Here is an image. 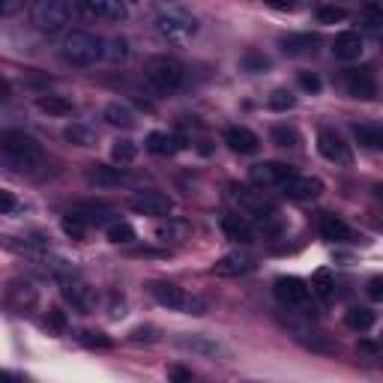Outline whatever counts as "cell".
<instances>
[{
	"label": "cell",
	"instance_id": "1",
	"mask_svg": "<svg viewBox=\"0 0 383 383\" xmlns=\"http://www.w3.org/2000/svg\"><path fill=\"white\" fill-rule=\"evenodd\" d=\"M153 12H156L159 36L168 40L171 45H186L198 33V18L192 16L183 0H156Z\"/></svg>",
	"mask_w": 383,
	"mask_h": 383
},
{
	"label": "cell",
	"instance_id": "2",
	"mask_svg": "<svg viewBox=\"0 0 383 383\" xmlns=\"http://www.w3.org/2000/svg\"><path fill=\"white\" fill-rule=\"evenodd\" d=\"M0 150H4V159L18 171H33L42 165V147L33 135L21 132V129H6L0 135Z\"/></svg>",
	"mask_w": 383,
	"mask_h": 383
},
{
	"label": "cell",
	"instance_id": "3",
	"mask_svg": "<svg viewBox=\"0 0 383 383\" xmlns=\"http://www.w3.org/2000/svg\"><path fill=\"white\" fill-rule=\"evenodd\" d=\"M81 6H84V0H40L33 6L30 18L40 33H57L78 16Z\"/></svg>",
	"mask_w": 383,
	"mask_h": 383
},
{
	"label": "cell",
	"instance_id": "4",
	"mask_svg": "<svg viewBox=\"0 0 383 383\" xmlns=\"http://www.w3.org/2000/svg\"><path fill=\"white\" fill-rule=\"evenodd\" d=\"M63 57H66L72 66H93L96 60L105 57V42H102L96 33L72 30L66 40H63Z\"/></svg>",
	"mask_w": 383,
	"mask_h": 383
},
{
	"label": "cell",
	"instance_id": "5",
	"mask_svg": "<svg viewBox=\"0 0 383 383\" xmlns=\"http://www.w3.org/2000/svg\"><path fill=\"white\" fill-rule=\"evenodd\" d=\"M144 78L156 93H174L183 87V66L174 57H150L144 66Z\"/></svg>",
	"mask_w": 383,
	"mask_h": 383
},
{
	"label": "cell",
	"instance_id": "6",
	"mask_svg": "<svg viewBox=\"0 0 383 383\" xmlns=\"http://www.w3.org/2000/svg\"><path fill=\"white\" fill-rule=\"evenodd\" d=\"M60 290H63V300H66L75 312H81V314L93 312V305H96V293H93V288L87 285L81 276H75V273L63 276V278H60Z\"/></svg>",
	"mask_w": 383,
	"mask_h": 383
},
{
	"label": "cell",
	"instance_id": "7",
	"mask_svg": "<svg viewBox=\"0 0 383 383\" xmlns=\"http://www.w3.org/2000/svg\"><path fill=\"white\" fill-rule=\"evenodd\" d=\"M273 293L278 302L288 305V309H302V305H309L312 288L297 276H278L273 282Z\"/></svg>",
	"mask_w": 383,
	"mask_h": 383
},
{
	"label": "cell",
	"instance_id": "8",
	"mask_svg": "<svg viewBox=\"0 0 383 383\" xmlns=\"http://www.w3.org/2000/svg\"><path fill=\"white\" fill-rule=\"evenodd\" d=\"M177 344H180L183 350L195 353V356H204V360H213V363H225L228 356H231L222 341H216L213 336H201V333L180 336V338H177Z\"/></svg>",
	"mask_w": 383,
	"mask_h": 383
},
{
	"label": "cell",
	"instance_id": "9",
	"mask_svg": "<svg viewBox=\"0 0 383 383\" xmlns=\"http://www.w3.org/2000/svg\"><path fill=\"white\" fill-rule=\"evenodd\" d=\"M249 177H252V183L261 189H282L288 177H293V168L285 162H258L249 171Z\"/></svg>",
	"mask_w": 383,
	"mask_h": 383
},
{
	"label": "cell",
	"instance_id": "10",
	"mask_svg": "<svg viewBox=\"0 0 383 383\" xmlns=\"http://www.w3.org/2000/svg\"><path fill=\"white\" fill-rule=\"evenodd\" d=\"M317 150L326 162H336V165H350L353 156H350V147L344 144V138L336 132V129H321L317 132Z\"/></svg>",
	"mask_w": 383,
	"mask_h": 383
},
{
	"label": "cell",
	"instance_id": "11",
	"mask_svg": "<svg viewBox=\"0 0 383 383\" xmlns=\"http://www.w3.org/2000/svg\"><path fill=\"white\" fill-rule=\"evenodd\" d=\"M129 207L138 216H156V219H165V216H171L174 201L168 195H162V192H141V195H135L129 201Z\"/></svg>",
	"mask_w": 383,
	"mask_h": 383
},
{
	"label": "cell",
	"instance_id": "12",
	"mask_svg": "<svg viewBox=\"0 0 383 383\" xmlns=\"http://www.w3.org/2000/svg\"><path fill=\"white\" fill-rule=\"evenodd\" d=\"M282 192L290 198V201H314L324 195V183L317 180V177H300L293 174L282 183Z\"/></svg>",
	"mask_w": 383,
	"mask_h": 383
},
{
	"label": "cell",
	"instance_id": "13",
	"mask_svg": "<svg viewBox=\"0 0 383 383\" xmlns=\"http://www.w3.org/2000/svg\"><path fill=\"white\" fill-rule=\"evenodd\" d=\"M222 138L234 153H240V156H254V153L261 150V138L252 129H246V126H228Z\"/></svg>",
	"mask_w": 383,
	"mask_h": 383
},
{
	"label": "cell",
	"instance_id": "14",
	"mask_svg": "<svg viewBox=\"0 0 383 383\" xmlns=\"http://www.w3.org/2000/svg\"><path fill=\"white\" fill-rule=\"evenodd\" d=\"M321 45V36L317 33H288L278 36V48L285 51L288 57H309Z\"/></svg>",
	"mask_w": 383,
	"mask_h": 383
},
{
	"label": "cell",
	"instance_id": "15",
	"mask_svg": "<svg viewBox=\"0 0 383 383\" xmlns=\"http://www.w3.org/2000/svg\"><path fill=\"white\" fill-rule=\"evenodd\" d=\"M344 90L353 99H375L377 96V81L368 69H350L344 75Z\"/></svg>",
	"mask_w": 383,
	"mask_h": 383
},
{
	"label": "cell",
	"instance_id": "16",
	"mask_svg": "<svg viewBox=\"0 0 383 383\" xmlns=\"http://www.w3.org/2000/svg\"><path fill=\"white\" fill-rule=\"evenodd\" d=\"M333 57L341 60V63L360 60L363 57V36L356 30H341L333 40Z\"/></svg>",
	"mask_w": 383,
	"mask_h": 383
},
{
	"label": "cell",
	"instance_id": "17",
	"mask_svg": "<svg viewBox=\"0 0 383 383\" xmlns=\"http://www.w3.org/2000/svg\"><path fill=\"white\" fill-rule=\"evenodd\" d=\"M252 270H254V258L246 252H231V254H225V258H219L213 264L216 276H246Z\"/></svg>",
	"mask_w": 383,
	"mask_h": 383
},
{
	"label": "cell",
	"instance_id": "18",
	"mask_svg": "<svg viewBox=\"0 0 383 383\" xmlns=\"http://www.w3.org/2000/svg\"><path fill=\"white\" fill-rule=\"evenodd\" d=\"M150 293L153 300H156L159 305H165V309H174V312H183L186 309V293L183 288H177L171 282H150Z\"/></svg>",
	"mask_w": 383,
	"mask_h": 383
},
{
	"label": "cell",
	"instance_id": "19",
	"mask_svg": "<svg viewBox=\"0 0 383 383\" xmlns=\"http://www.w3.org/2000/svg\"><path fill=\"white\" fill-rule=\"evenodd\" d=\"M87 180L99 189H117V186H126L129 183V174L123 168H111V165H90L87 171Z\"/></svg>",
	"mask_w": 383,
	"mask_h": 383
},
{
	"label": "cell",
	"instance_id": "20",
	"mask_svg": "<svg viewBox=\"0 0 383 383\" xmlns=\"http://www.w3.org/2000/svg\"><path fill=\"white\" fill-rule=\"evenodd\" d=\"M84 9L105 21H123L129 16V4H123V0H84Z\"/></svg>",
	"mask_w": 383,
	"mask_h": 383
},
{
	"label": "cell",
	"instance_id": "21",
	"mask_svg": "<svg viewBox=\"0 0 383 383\" xmlns=\"http://www.w3.org/2000/svg\"><path fill=\"white\" fill-rule=\"evenodd\" d=\"M231 198L240 204L242 210H246L252 219H258L261 213H266V210H273V204L270 201H264L261 195H254L252 189H246V186H231Z\"/></svg>",
	"mask_w": 383,
	"mask_h": 383
},
{
	"label": "cell",
	"instance_id": "22",
	"mask_svg": "<svg viewBox=\"0 0 383 383\" xmlns=\"http://www.w3.org/2000/svg\"><path fill=\"white\" fill-rule=\"evenodd\" d=\"M219 225H222L225 237H228V240H234V242H252V237H254L252 225L242 219V216H237V213H225L222 219H219Z\"/></svg>",
	"mask_w": 383,
	"mask_h": 383
},
{
	"label": "cell",
	"instance_id": "23",
	"mask_svg": "<svg viewBox=\"0 0 383 383\" xmlns=\"http://www.w3.org/2000/svg\"><path fill=\"white\" fill-rule=\"evenodd\" d=\"M6 300H9V305L16 312H28V309H33V305H36V288L30 282H12Z\"/></svg>",
	"mask_w": 383,
	"mask_h": 383
},
{
	"label": "cell",
	"instance_id": "24",
	"mask_svg": "<svg viewBox=\"0 0 383 383\" xmlns=\"http://www.w3.org/2000/svg\"><path fill=\"white\" fill-rule=\"evenodd\" d=\"M321 237L329 240V242H348V240H353V231L338 219V216H324L321 219Z\"/></svg>",
	"mask_w": 383,
	"mask_h": 383
},
{
	"label": "cell",
	"instance_id": "25",
	"mask_svg": "<svg viewBox=\"0 0 383 383\" xmlns=\"http://www.w3.org/2000/svg\"><path fill=\"white\" fill-rule=\"evenodd\" d=\"M180 147L183 144L177 141L174 135H168V132H150L147 135V150L153 153V156H174Z\"/></svg>",
	"mask_w": 383,
	"mask_h": 383
},
{
	"label": "cell",
	"instance_id": "26",
	"mask_svg": "<svg viewBox=\"0 0 383 383\" xmlns=\"http://www.w3.org/2000/svg\"><path fill=\"white\" fill-rule=\"evenodd\" d=\"M102 117H105V123L117 126V129H132L135 126V111L129 105H123V102H111Z\"/></svg>",
	"mask_w": 383,
	"mask_h": 383
},
{
	"label": "cell",
	"instance_id": "27",
	"mask_svg": "<svg viewBox=\"0 0 383 383\" xmlns=\"http://www.w3.org/2000/svg\"><path fill=\"white\" fill-rule=\"evenodd\" d=\"M353 138L368 150H380L383 153V126H365V123H353Z\"/></svg>",
	"mask_w": 383,
	"mask_h": 383
},
{
	"label": "cell",
	"instance_id": "28",
	"mask_svg": "<svg viewBox=\"0 0 383 383\" xmlns=\"http://www.w3.org/2000/svg\"><path fill=\"white\" fill-rule=\"evenodd\" d=\"M312 293L321 297V302H333L336 300V278L329 270H317L312 276Z\"/></svg>",
	"mask_w": 383,
	"mask_h": 383
},
{
	"label": "cell",
	"instance_id": "29",
	"mask_svg": "<svg viewBox=\"0 0 383 383\" xmlns=\"http://www.w3.org/2000/svg\"><path fill=\"white\" fill-rule=\"evenodd\" d=\"M63 138H66L69 144H75V147H93L96 144V132L90 129V126H84V123H69L66 129H63Z\"/></svg>",
	"mask_w": 383,
	"mask_h": 383
},
{
	"label": "cell",
	"instance_id": "30",
	"mask_svg": "<svg viewBox=\"0 0 383 383\" xmlns=\"http://www.w3.org/2000/svg\"><path fill=\"white\" fill-rule=\"evenodd\" d=\"M344 324H348V329H353V333H365V329L375 326V312L353 305V309H348V314H344Z\"/></svg>",
	"mask_w": 383,
	"mask_h": 383
},
{
	"label": "cell",
	"instance_id": "31",
	"mask_svg": "<svg viewBox=\"0 0 383 383\" xmlns=\"http://www.w3.org/2000/svg\"><path fill=\"white\" fill-rule=\"evenodd\" d=\"M40 111H45V114H54V117H69L72 114V102H66L63 96H40Z\"/></svg>",
	"mask_w": 383,
	"mask_h": 383
},
{
	"label": "cell",
	"instance_id": "32",
	"mask_svg": "<svg viewBox=\"0 0 383 383\" xmlns=\"http://www.w3.org/2000/svg\"><path fill=\"white\" fill-rule=\"evenodd\" d=\"M186 234H189V228H186L183 222H174V219H168V222H159V225H156V237H159L162 242H177V240H186Z\"/></svg>",
	"mask_w": 383,
	"mask_h": 383
},
{
	"label": "cell",
	"instance_id": "33",
	"mask_svg": "<svg viewBox=\"0 0 383 383\" xmlns=\"http://www.w3.org/2000/svg\"><path fill=\"white\" fill-rule=\"evenodd\" d=\"M135 156H138V144L132 141V138H117V141L111 144V159L114 162L126 165V162H132Z\"/></svg>",
	"mask_w": 383,
	"mask_h": 383
},
{
	"label": "cell",
	"instance_id": "34",
	"mask_svg": "<svg viewBox=\"0 0 383 383\" xmlns=\"http://www.w3.org/2000/svg\"><path fill=\"white\" fill-rule=\"evenodd\" d=\"M60 228H63V234H66V237H72V240H84V234H87V228H90V225H87V222L81 219V216L72 210V213L63 216Z\"/></svg>",
	"mask_w": 383,
	"mask_h": 383
},
{
	"label": "cell",
	"instance_id": "35",
	"mask_svg": "<svg viewBox=\"0 0 383 383\" xmlns=\"http://www.w3.org/2000/svg\"><path fill=\"white\" fill-rule=\"evenodd\" d=\"M240 66L246 72H266L273 63H270V57H266V54H261V51H246L242 60H240Z\"/></svg>",
	"mask_w": 383,
	"mask_h": 383
},
{
	"label": "cell",
	"instance_id": "36",
	"mask_svg": "<svg viewBox=\"0 0 383 383\" xmlns=\"http://www.w3.org/2000/svg\"><path fill=\"white\" fill-rule=\"evenodd\" d=\"M348 18V9L344 6H336V4H321L317 6V21L321 24H341Z\"/></svg>",
	"mask_w": 383,
	"mask_h": 383
},
{
	"label": "cell",
	"instance_id": "37",
	"mask_svg": "<svg viewBox=\"0 0 383 383\" xmlns=\"http://www.w3.org/2000/svg\"><path fill=\"white\" fill-rule=\"evenodd\" d=\"M266 105H270L273 111H290L293 105H297V96H293L290 90H285V87H278V90L270 93V99H266Z\"/></svg>",
	"mask_w": 383,
	"mask_h": 383
},
{
	"label": "cell",
	"instance_id": "38",
	"mask_svg": "<svg viewBox=\"0 0 383 383\" xmlns=\"http://www.w3.org/2000/svg\"><path fill=\"white\" fill-rule=\"evenodd\" d=\"M108 240L117 242V246H123V242H132L135 240V228L129 222H114V225H108Z\"/></svg>",
	"mask_w": 383,
	"mask_h": 383
},
{
	"label": "cell",
	"instance_id": "39",
	"mask_svg": "<svg viewBox=\"0 0 383 383\" xmlns=\"http://www.w3.org/2000/svg\"><path fill=\"white\" fill-rule=\"evenodd\" d=\"M270 135L278 147H300V132L293 129V126H276Z\"/></svg>",
	"mask_w": 383,
	"mask_h": 383
},
{
	"label": "cell",
	"instance_id": "40",
	"mask_svg": "<svg viewBox=\"0 0 383 383\" xmlns=\"http://www.w3.org/2000/svg\"><path fill=\"white\" fill-rule=\"evenodd\" d=\"M365 18L372 28H383V4L380 0H365Z\"/></svg>",
	"mask_w": 383,
	"mask_h": 383
},
{
	"label": "cell",
	"instance_id": "41",
	"mask_svg": "<svg viewBox=\"0 0 383 383\" xmlns=\"http://www.w3.org/2000/svg\"><path fill=\"white\" fill-rule=\"evenodd\" d=\"M297 81H300V87H302L305 93H317V90H321V78H317L314 72H300Z\"/></svg>",
	"mask_w": 383,
	"mask_h": 383
},
{
	"label": "cell",
	"instance_id": "42",
	"mask_svg": "<svg viewBox=\"0 0 383 383\" xmlns=\"http://www.w3.org/2000/svg\"><path fill=\"white\" fill-rule=\"evenodd\" d=\"M365 293L372 297L375 302H383V276H372L365 285Z\"/></svg>",
	"mask_w": 383,
	"mask_h": 383
},
{
	"label": "cell",
	"instance_id": "43",
	"mask_svg": "<svg viewBox=\"0 0 383 383\" xmlns=\"http://www.w3.org/2000/svg\"><path fill=\"white\" fill-rule=\"evenodd\" d=\"M126 54H129V48H126V40H120V36H117V40H111L108 60H114V63H117V60H126Z\"/></svg>",
	"mask_w": 383,
	"mask_h": 383
},
{
	"label": "cell",
	"instance_id": "44",
	"mask_svg": "<svg viewBox=\"0 0 383 383\" xmlns=\"http://www.w3.org/2000/svg\"><path fill=\"white\" fill-rule=\"evenodd\" d=\"M81 341H84V344H90V348H111V338H105L102 333H84Z\"/></svg>",
	"mask_w": 383,
	"mask_h": 383
},
{
	"label": "cell",
	"instance_id": "45",
	"mask_svg": "<svg viewBox=\"0 0 383 383\" xmlns=\"http://www.w3.org/2000/svg\"><path fill=\"white\" fill-rule=\"evenodd\" d=\"M12 210H16V195L9 189H0V213L9 216Z\"/></svg>",
	"mask_w": 383,
	"mask_h": 383
},
{
	"label": "cell",
	"instance_id": "46",
	"mask_svg": "<svg viewBox=\"0 0 383 383\" xmlns=\"http://www.w3.org/2000/svg\"><path fill=\"white\" fill-rule=\"evenodd\" d=\"M48 324L57 329V333H63V329H66V314H63L60 309H51L48 312Z\"/></svg>",
	"mask_w": 383,
	"mask_h": 383
},
{
	"label": "cell",
	"instance_id": "47",
	"mask_svg": "<svg viewBox=\"0 0 383 383\" xmlns=\"http://www.w3.org/2000/svg\"><path fill=\"white\" fill-rule=\"evenodd\" d=\"M186 314H204V312H207V302H204V300H198V297H189L186 300V309H183Z\"/></svg>",
	"mask_w": 383,
	"mask_h": 383
},
{
	"label": "cell",
	"instance_id": "48",
	"mask_svg": "<svg viewBox=\"0 0 383 383\" xmlns=\"http://www.w3.org/2000/svg\"><path fill=\"white\" fill-rule=\"evenodd\" d=\"M132 341H156V329L153 326H138L132 333Z\"/></svg>",
	"mask_w": 383,
	"mask_h": 383
},
{
	"label": "cell",
	"instance_id": "49",
	"mask_svg": "<svg viewBox=\"0 0 383 383\" xmlns=\"http://www.w3.org/2000/svg\"><path fill=\"white\" fill-rule=\"evenodd\" d=\"M168 377H171V380H180V383H186V380H192V372H189V368L174 365V368H168Z\"/></svg>",
	"mask_w": 383,
	"mask_h": 383
},
{
	"label": "cell",
	"instance_id": "50",
	"mask_svg": "<svg viewBox=\"0 0 383 383\" xmlns=\"http://www.w3.org/2000/svg\"><path fill=\"white\" fill-rule=\"evenodd\" d=\"M264 4H270V6H276V9H290L293 0H264Z\"/></svg>",
	"mask_w": 383,
	"mask_h": 383
},
{
	"label": "cell",
	"instance_id": "51",
	"mask_svg": "<svg viewBox=\"0 0 383 383\" xmlns=\"http://www.w3.org/2000/svg\"><path fill=\"white\" fill-rule=\"evenodd\" d=\"M375 195H377V198H383V186H375Z\"/></svg>",
	"mask_w": 383,
	"mask_h": 383
},
{
	"label": "cell",
	"instance_id": "52",
	"mask_svg": "<svg viewBox=\"0 0 383 383\" xmlns=\"http://www.w3.org/2000/svg\"><path fill=\"white\" fill-rule=\"evenodd\" d=\"M123 4H138V0H123Z\"/></svg>",
	"mask_w": 383,
	"mask_h": 383
},
{
	"label": "cell",
	"instance_id": "53",
	"mask_svg": "<svg viewBox=\"0 0 383 383\" xmlns=\"http://www.w3.org/2000/svg\"><path fill=\"white\" fill-rule=\"evenodd\" d=\"M380 344H383V336H380Z\"/></svg>",
	"mask_w": 383,
	"mask_h": 383
}]
</instances>
